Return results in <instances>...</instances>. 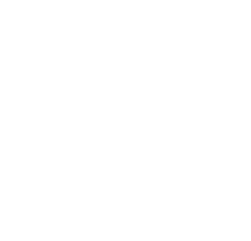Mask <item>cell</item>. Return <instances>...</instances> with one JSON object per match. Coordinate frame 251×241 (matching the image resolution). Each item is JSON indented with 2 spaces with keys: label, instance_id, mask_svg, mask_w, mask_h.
I'll return each mask as SVG.
<instances>
[]
</instances>
